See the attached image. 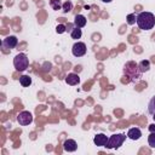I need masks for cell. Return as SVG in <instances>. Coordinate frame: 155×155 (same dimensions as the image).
<instances>
[{"mask_svg":"<svg viewBox=\"0 0 155 155\" xmlns=\"http://www.w3.org/2000/svg\"><path fill=\"white\" fill-rule=\"evenodd\" d=\"M137 25L142 30H150L155 25V16L151 12H140L137 15Z\"/></svg>","mask_w":155,"mask_h":155,"instance_id":"6da1fadb","label":"cell"},{"mask_svg":"<svg viewBox=\"0 0 155 155\" xmlns=\"http://www.w3.org/2000/svg\"><path fill=\"white\" fill-rule=\"evenodd\" d=\"M124 74L127 78H130V81L133 84L138 82L140 80V76H142V71L139 69L138 63H136L133 61H130L124 65Z\"/></svg>","mask_w":155,"mask_h":155,"instance_id":"7a4b0ae2","label":"cell"},{"mask_svg":"<svg viewBox=\"0 0 155 155\" xmlns=\"http://www.w3.org/2000/svg\"><path fill=\"white\" fill-rule=\"evenodd\" d=\"M126 139V134L124 133H115V134H111L109 138H108V143H107V148L108 149H119L124 142Z\"/></svg>","mask_w":155,"mask_h":155,"instance_id":"3957f363","label":"cell"},{"mask_svg":"<svg viewBox=\"0 0 155 155\" xmlns=\"http://www.w3.org/2000/svg\"><path fill=\"white\" fill-rule=\"evenodd\" d=\"M13 65H15L16 70H18V71H24V70L29 67V59H28L27 54H24V53H18V54L13 58Z\"/></svg>","mask_w":155,"mask_h":155,"instance_id":"277c9868","label":"cell"},{"mask_svg":"<svg viewBox=\"0 0 155 155\" xmlns=\"http://www.w3.org/2000/svg\"><path fill=\"white\" fill-rule=\"evenodd\" d=\"M17 121H18V124L21 126H28V125H30L33 122V115H31V113H29L27 110H23V111H21L18 114Z\"/></svg>","mask_w":155,"mask_h":155,"instance_id":"5b68a950","label":"cell"},{"mask_svg":"<svg viewBox=\"0 0 155 155\" xmlns=\"http://www.w3.org/2000/svg\"><path fill=\"white\" fill-rule=\"evenodd\" d=\"M86 51H87V47L85 45V42H81V41H78L73 45L71 47V53L73 56L75 57H82L86 54Z\"/></svg>","mask_w":155,"mask_h":155,"instance_id":"8992f818","label":"cell"},{"mask_svg":"<svg viewBox=\"0 0 155 155\" xmlns=\"http://www.w3.org/2000/svg\"><path fill=\"white\" fill-rule=\"evenodd\" d=\"M17 44H18V40H17V38L13 36V35L6 36V38L2 40V47H4V48H10V50H12V48H15V47L17 46Z\"/></svg>","mask_w":155,"mask_h":155,"instance_id":"52a82bcc","label":"cell"},{"mask_svg":"<svg viewBox=\"0 0 155 155\" xmlns=\"http://www.w3.org/2000/svg\"><path fill=\"white\" fill-rule=\"evenodd\" d=\"M108 138L104 133H97L93 138V143L97 145V147H105L107 143H108Z\"/></svg>","mask_w":155,"mask_h":155,"instance_id":"ba28073f","label":"cell"},{"mask_svg":"<svg viewBox=\"0 0 155 155\" xmlns=\"http://www.w3.org/2000/svg\"><path fill=\"white\" fill-rule=\"evenodd\" d=\"M127 137H128L131 140H138V139L142 137V131H140L138 127H132V128L128 130Z\"/></svg>","mask_w":155,"mask_h":155,"instance_id":"9c48e42d","label":"cell"},{"mask_svg":"<svg viewBox=\"0 0 155 155\" xmlns=\"http://www.w3.org/2000/svg\"><path fill=\"white\" fill-rule=\"evenodd\" d=\"M63 149L68 153H71V151H75L78 149V144L74 139H65L63 143Z\"/></svg>","mask_w":155,"mask_h":155,"instance_id":"30bf717a","label":"cell"},{"mask_svg":"<svg viewBox=\"0 0 155 155\" xmlns=\"http://www.w3.org/2000/svg\"><path fill=\"white\" fill-rule=\"evenodd\" d=\"M65 82L68 85H70V86H75V85H78L80 82V76L78 74H75V73H70V74H68L65 76Z\"/></svg>","mask_w":155,"mask_h":155,"instance_id":"8fae6325","label":"cell"},{"mask_svg":"<svg viewBox=\"0 0 155 155\" xmlns=\"http://www.w3.org/2000/svg\"><path fill=\"white\" fill-rule=\"evenodd\" d=\"M86 23H87V19H86L85 16H82V15H76L75 16V18H74V27L81 29V28H84L86 25Z\"/></svg>","mask_w":155,"mask_h":155,"instance_id":"7c38bea8","label":"cell"},{"mask_svg":"<svg viewBox=\"0 0 155 155\" xmlns=\"http://www.w3.org/2000/svg\"><path fill=\"white\" fill-rule=\"evenodd\" d=\"M19 84L23 87H28L31 85V78L29 75H22V76H19Z\"/></svg>","mask_w":155,"mask_h":155,"instance_id":"4fadbf2b","label":"cell"},{"mask_svg":"<svg viewBox=\"0 0 155 155\" xmlns=\"http://www.w3.org/2000/svg\"><path fill=\"white\" fill-rule=\"evenodd\" d=\"M138 65H139V69H140L142 73H145V71H149V70H150V62L147 61V59L139 62Z\"/></svg>","mask_w":155,"mask_h":155,"instance_id":"5bb4252c","label":"cell"},{"mask_svg":"<svg viewBox=\"0 0 155 155\" xmlns=\"http://www.w3.org/2000/svg\"><path fill=\"white\" fill-rule=\"evenodd\" d=\"M81 35H82V31H81V29H80V28L74 27V28L71 29V31H70V36H71V39L78 40V39H80V38H81Z\"/></svg>","mask_w":155,"mask_h":155,"instance_id":"9a60e30c","label":"cell"},{"mask_svg":"<svg viewBox=\"0 0 155 155\" xmlns=\"http://www.w3.org/2000/svg\"><path fill=\"white\" fill-rule=\"evenodd\" d=\"M62 1L61 0H50V6L54 10V11H58L62 8Z\"/></svg>","mask_w":155,"mask_h":155,"instance_id":"2e32d148","label":"cell"},{"mask_svg":"<svg viewBox=\"0 0 155 155\" xmlns=\"http://www.w3.org/2000/svg\"><path fill=\"white\" fill-rule=\"evenodd\" d=\"M62 10H63V12H64V13L70 12V11L73 10V2H71V1H69V0H67L65 2H63V5H62Z\"/></svg>","mask_w":155,"mask_h":155,"instance_id":"e0dca14e","label":"cell"},{"mask_svg":"<svg viewBox=\"0 0 155 155\" xmlns=\"http://www.w3.org/2000/svg\"><path fill=\"white\" fill-rule=\"evenodd\" d=\"M148 113L151 115L155 113V96H153V98L150 99V102L148 104Z\"/></svg>","mask_w":155,"mask_h":155,"instance_id":"ac0fdd59","label":"cell"},{"mask_svg":"<svg viewBox=\"0 0 155 155\" xmlns=\"http://www.w3.org/2000/svg\"><path fill=\"white\" fill-rule=\"evenodd\" d=\"M148 144L150 148H155V132H150L148 137Z\"/></svg>","mask_w":155,"mask_h":155,"instance_id":"d6986e66","label":"cell"},{"mask_svg":"<svg viewBox=\"0 0 155 155\" xmlns=\"http://www.w3.org/2000/svg\"><path fill=\"white\" fill-rule=\"evenodd\" d=\"M136 19H137V16H136V15H133V13L128 15V16H127V24H130V25L134 24V23H136Z\"/></svg>","mask_w":155,"mask_h":155,"instance_id":"ffe728a7","label":"cell"},{"mask_svg":"<svg viewBox=\"0 0 155 155\" xmlns=\"http://www.w3.org/2000/svg\"><path fill=\"white\" fill-rule=\"evenodd\" d=\"M56 31H57L58 34H63L64 31H67V27H65L64 24H58V25L56 27Z\"/></svg>","mask_w":155,"mask_h":155,"instance_id":"44dd1931","label":"cell"},{"mask_svg":"<svg viewBox=\"0 0 155 155\" xmlns=\"http://www.w3.org/2000/svg\"><path fill=\"white\" fill-rule=\"evenodd\" d=\"M149 131H150V132H155V124L149 125Z\"/></svg>","mask_w":155,"mask_h":155,"instance_id":"7402d4cb","label":"cell"},{"mask_svg":"<svg viewBox=\"0 0 155 155\" xmlns=\"http://www.w3.org/2000/svg\"><path fill=\"white\" fill-rule=\"evenodd\" d=\"M102 1H103V2H107V4H108V2H111L113 0H102Z\"/></svg>","mask_w":155,"mask_h":155,"instance_id":"603a6c76","label":"cell"},{"mask_svg":"<svg viewBox=\"0 0 155 155\" xmlns=\"http://www.w3.org/2000/svg\"><path fill=\"white\" fill-rule=\"evenodd\" d=\"M153 119H154V121H155V113L153 114Z\"/></svg>","mask_w":155,"mask_h":155,"instance_id":"cb8c5ba5","label":"cell"}]
</instances>
